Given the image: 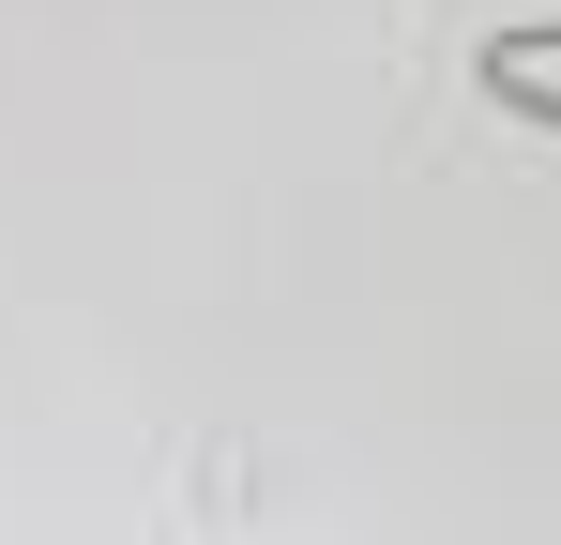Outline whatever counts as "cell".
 I'll return each mask as SVG.
<instances>
[{
    "instance_id": "1",
    "label": "cell",
    "mask_w": 561,
    "mask_h": 545,
    "mask_svg": "<svg viewBox=\"0 0 561 545\" xmlns=\"http://www.w3.org/2000/svg\"><path fill=\"white\" fill-rule=\"evenodd\" d=\"M485 106L501 121H531V137H561V15H531V31H485Z\"/></svg>"
}]
</instances>
